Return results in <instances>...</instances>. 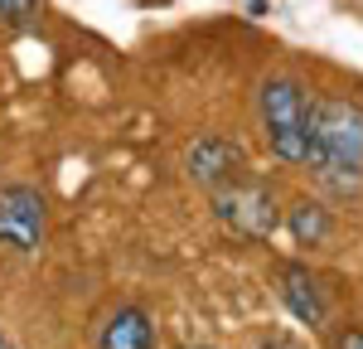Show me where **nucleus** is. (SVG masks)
<instances>
[{
  "label": "nucleus",
  "instance_id": "10",
  "mask_svg": "<svg viewBox=\"0 0 363 349\" xmlns=\"http://www.w3.org/2000/svg\"><path fill=\"white\" fill-rule=\"evenodd\" d=\"M335 349H363V330H344Z\"/></svg>",
  "mask_w": 363,
  "mask_h": 349
},
{
  "label": "nucleus",
  "instance_id": "4",
  "mask_svg": "<svg viewBox=\"0 0 363 349\" xmlns=\"http://www.w3.org/2000/svg\"><path fill=\"white\" fill-rule=\"evenodd\" d=\"M44 243V194L29 184L0 189V248L10 253H39Z\"/></svg>",
  "mask_w": 363,
  "mask_h": 349
},
{
  "label": "nucleus",
  "instance_id": "2",
  "mask_svg": "<svg viewBox=\"0 0 363 349\" xmlns=\"http://www.w3.org/2000/svg\"><path fill=\"white\" fill-rule=\"evenodd\" d=\"M257 112H262V136L272 145V155L286 165H306V121H310V97L296 78H267L262 97H257Z\"/></svg>",
  "mask_w": 363,
  "mask_h": 349
},
{
  "label": "nucleus",
  "instance_id": "6",
  "mask_svg": "<svg viewBox=\"0 0 363 349\" xmlns=\"http://www.w3.org/2000/svg\"><path fill=\"white\" fill-rule=\"evenodd\" d=\"M277 291H281V301H286V311L301 320V325H310V330L325 325V296H320V287H315V277H310L306 267L286 262L277 272Z\"/></svg>",
  "mask_w": 363,
  "mask_h": 349
},
{
  "label": "nucleus",
  "instance_id": "8",
  "mask_svg": "<svg viewBox=\"0 0 363 349\" xmlns=\"http://www.w3.org/2000/svg\"><path fill=\"white\" fill-rule=\"evenodd\" d=\"M325 233H330V214L320 209V204L301 199L291 209V238L301 243V248H315V243H325Z\"/></svg>",
  "mask_w": 363,
  "mask_h": 349
},
{
  "label": "nucleus",
  "instance_id": "9",
  "mask_svg": "<svg viewBox=\"0 0 363 349\" xmlns=\"http://www.w3.org/2000/svg\"><path fill=\"white\" fill-rule=\"evenodd\" d=\"M0 20L10 29H29L39 20V0H0Z\"/></svg>",
  "mask_w": 363,
  "mask_h": 349
},
{
  "label": "nucleus",
  "instance_id": "7",
  "mask_svg": "<svg viewBox=\"0 0 363 349\" xmlns=\"http://www.w3.org/2000/svg\"><path fill=\"white\" fill-rule=\"evenodd\" d=\"M97 349H155V320L140 306H121V311H112L102 320Z\"/></svg>",
  "mask_w": 363,
  "mask_h": 349
},
{
  "label": "nucleus",
  "instance_id": "11",
  "mask_svg": "<svg viewBox=\"0 0 363 349\" xmlns=\"http://www.w3.org/2000/svg\"><path fill=\"white\" fill-rule=\"evenodd\" d=\"M0 349H15V345H10V340H5V335H0Z\"/></svg>",
  "mask_w": 363,
  "mask_h": 349
},
{
  "label": "nucleus",
  "instance_id": "3",
  "mask_svg": "<svg viewBox=\"0 0 363 349\" xmlns=\"http://www.w3.org/2000/svg\"><path fill=\"white\" fill-rule=\"evenodd\" d=\"M213 209H218V218L238 238H247V243H262V238L277 233V194L262 179H252L247 170L238 179H228L223 189H213Z\"/></svg>",
  "mask_w": 363,
  "mask_h": 349
},
{
  "label": "nucleus",
  "instance_id": "5",
  "mask_svg": "<svg viewBox=\"0 0 363 349\" xmlns=\"http://www.w3.org/2000/svg\"><path fill=\"white\" fill-rule=\"evenodd\" d=\"M184 170H189V179H194L199 189H223L228 179H238V174L247 170V155H242V145L228 141V136H199L189 150H184Z\"/></svg>",
  "mask_w": 363,
  "mask_h": 349
},
{
  "label": "nucleus",
  "instance_id": "1",
  "mask_svg": "<svg viewBox=\"0 0 363 349\" xmlns=\"http://www.w3.org/2000/svg\"><path fill=\"white\" fill-rule=\"evenodd\" d=\"M306 165L335 194L363 189V107L349 97H310Z\"/></svg>",
  "mask_w": 363,
  "mask_h": 349
},
{
  "label": "nucleus",
  "instance_id": "12",
  "mask_svg": "<svg viewBox=\"0 0 363 349\" xmlns=\"http://www.w3.org/2000/svg\"><path fill=\"white\" fill-rule=\"evenodd\" d=\"M267 349H296V345H267Z\"/></svg>",
  "mask_w": 363,
  "mask_h": 349
}]
</instances>
